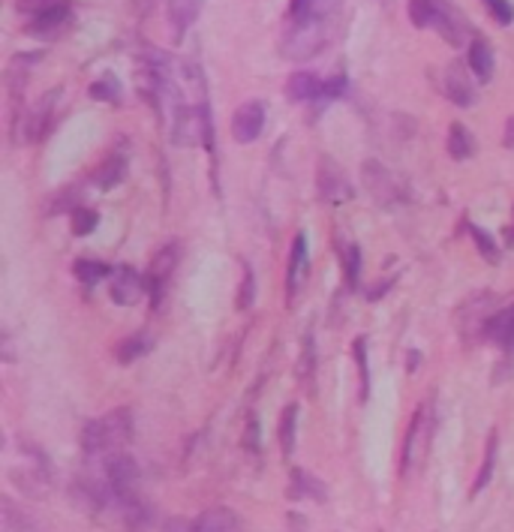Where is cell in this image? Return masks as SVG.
<instances>
[{
	"mask_svg": "<svg viewBox=\"0 0 514 532\" xmlns=\"http://www.w3.org/2000/svg\"><path fill=\"white\" fill-rule=\"evenodd\" d=\"M103 478L121 500H139V493H135V484H139V463H135L130 454H124V451L108 454L103 460Z\"/></svg>",
	"mask_w": 514,
	"mask_h": 532,
	"instance_id": "obj_5",
	"label": "cell"
},
{
	"mask_svg": "<svg viewBox=\"0 0 514 532\" xmlns=\"http://www.w3.org/2000/svg\"><path fill=\"white\" fill-rule=\"evenodd\" d=\"M343 0H313V13L304 22H289L280 36V54L289 60H310L325 51L337 33Z\"/></svg>",
	"mask_w": 514,
	"mask_h": 532,
	"instance_id": "obj_1",
	"label": "cell"
},
{
	"mask_svg": "<svg viewBox=\"0 0 514 532\" xmlns=\"http://www.w3.org/2000/svg\"><path fill=\"white\" fill-rule=\"evenodd\" d=\"M409 18L415 27H433V18H436V0H409Z\"/></svg>",
	"mask_w": 514,
	"mask_h": 532,
	"instance_id": "obj_33",
	"label": "cell"
},
{
	"mask_svg": "<svg viewBox=\"0 0 514 532\" xmlns=\"http://www.w3.org/2000/svg\"><path fill=\"white\" fill-rule=\"evenodd\" d=\"M90 96L103 99V103H121V81H117L112 72L99 76L94 85H90Z\"/></svg>",
	"mask_w": 514,
	"mask_h": 532,
	"instance_id": "obj_31",
	"label": "cell"
},
{
	"mask_svg": "<svg viewBox=\"0 0 514 532\" xmlns=\"http://www.w3.org/2000/svg\"><path fill=\"white\" fill-rule=\"evenodd\" d=\"M262 126H265V103L262 99H250L241 108H234L232 115V139L241 144L256 142L262 135Z\"/></svg>",
	"mask_w": 514,
	"mask_h": 532,
	"instance_id": "obj_7",
	"label": "cell"
},
{
	"mask_svg": "<svg viewBox=\"0 0 514 532\" xmlns=\"http://www.w3.org/2000/svg\"><path fill=\"white\" fill-rule=\"evenodd\" d=\"M72 274H76L85 286H94L99 283L103 277L112 274V268L106 265V261H90V259H78L76 268H72Z\"/></svg>",
	"mask_w": 514,
	"mask_h": 532,
	"instance_id": "obj_30",
	"label": "cell"
},
{
	"mask_svg": "<svg viewBox=\"0 0 514 532\" xmlns=\"http://www.w3.org/2000/svg\"><path fill=\"white\" fill-rule=\"evenodd\" d=\"M243 283L238 286V298H234V307L238 310H250L252 301H256V277H252V268L243 261Z\"/></svg>",
	"mask_w": 514,
	"mask_h": 532,
	"instance_id": "obj_34",
	"label": "cell"
},
{
	"mask_svg": "<svg viewBox=\"0 0 514 532\" xmlns=\"http://www.w3.org/2000/svg\"><path fill=\"white\" fill-rule=\"evenodd\" d=\"M493 307H496V298L491 292H478L469 298V301L460 304V310L454 313V322H457V328H460V334H464L466 343L484 337L487 322H491L496 313Z\"/></svg>",
	"mask_w": 514,
	"mask_h": 532,
	"instance_id": "obj_4",
	"label": "cell"
},
{
	"mask_svg": "<svg viewBox=\"0 0 514 532\" xmlns=\"http://www.w3.org/2000/svg\"><path fill=\"white\" fill-rule=\"evenodd\" d=\"M319 196H322V202H328V205H340L352 198V184L331 157L319 160Z\"/></svg>",
	"mask_w": 514,
	"mask_h": 532,
	"instance_id": "obj_9",
	"label": "cell"
},
{
	"mask_svg": "<svg viewBox=\"0 0 514 532\" xmlns=\"http://www.w3.org/2000/svg\"><path fill=\"white\" fill-rule=\"evenodd\" d=\"M151 346H153L151 334L139 331V334H133V337L121 340V346H117L115 355H117V361H121V364H133L135 358H142L144 352H151Z\"/></svg>",
	"mask_w": 514,
	"mask_h": 532,
	"instance_id": "obj_27",
	"label": "cell"
},
{
	"mask_svg": "<svg viewBox=\"0 0 514 532\" xmlns=\"http://www.w3.org/2000/svg\"><path fill=\"white\" fill-rule=\"evenodd\" d=\"M243 442H247L250 451H259V424H256V418L247 421V436H243Z\"/></svg>",
	"mask_w": 514,
	"mask_h": 532,
	"instance_id": "obj_42",
	"label": "cell"
},
{
	"mask_svg": "<svg viewBox=\"0 0 514 532\" xmlns=\"http://www.w3.org/2000/svg\"><path fill=\"white\" fill-rule=\"evenodd\" d=\"M133 442V415L130 409H112L103 418L90 421L81 430V448L90 457H108L117 454L124 445Z\"/></svg>",
	"mask_w": 514,
	"mask_h": 532,
	"instance_id": "obj_2",
	"label": "cell"
},
{
	"mask_svg": "<svg viewBox=\"0 0 514 532\" xmlns=\"http://www.w3.org/2000/svg\"><path fill=\"white\" fill-rule=\"evenodd\" d=\"M205 0H169V24L175 31V42H180L187 36V31L193 27V22L202 13Z\"/></svg>",
	"mask_w": 514,
	"mask_h": 532,
	"instance_id": "obj_18",
	"label": "cell"
},
{
	"mask_svg": "<svg viewBox=\"0 0 514 532\" xmlns=\"http://www.w3.org/2000/svg\"><path fill=\"white\" fill-rule=\"evenodd\" d=\"M505 247H514V225L509 232H505Z\"/></svg>",
	"mask_w": 514,
	"mask_h": 532,
	"instance_id": "obj_45",
	"label": "cell"
},
{
	"mask_svg": "<svg viewBox=\"0 0 514 532\" xmlns=\"http://www.w3.org/2000/svg\"><path fill=\"white\" fill-rule=\"evenodd\" d=\"M313 376H316V340H313V334H307L304 346H301V358H298V379H301V388L307 394L313 391Z\"/></svg>",
	"mask_w": 514,
	"mask_h": 532,
	"instance_id": "obj_26",
	"label": "cell"
},
{
	"mask_svg": "<svg viewBox=\"0 0 514 532\" xmlns=\"http://www.w3.org/2000/svg\"><path fill=\"white\" fill-rule=\"evenodd\" d=\"M295 424H298V406L289 403L283 409V418H280V448H283L286 460L295 454Z\"/></svg>",
	"mask_w": 514,
	"mask_h": 532,
	"instance_id": "obj_28",
	"label": "cell"
},
{
	"mask_svg": "<svg viewBox=\"0 0 514 532\" xmlns=\"http://www.w3.org/2000/svg\"><path fill=\"white\" fill-rule=\"evenodd\" d=\"M433 442V421H430V406L421 403L412 415V424L406 430L403 442V475H415L424 463Z\"/></svg>",
	"mask_w": 514,
	"mask_h": 532,
	"instance_id": "obj_3",
	"label": "cell"
},
{
	"mask_svg": "<svg viewBox=\"0 0 514 532\" xmlns=\"http://www.w3.org/2000/svg\"><path fill=\"white\" fill-rule=\"evenodd\" d=\"M69 216H72V234H78V238H85V234H90L99 225V214L90 211V207H76Z\"/></svg>",
	"mask_w": 514,
	"mask_h": 532,
	"instance_id": "obj_35",
	"label": "cell"
},
{
	"mask_svg": "<svg viewBox=\"0 0 514 532\" xmlns=\"http://www.w3.org/2000/svg\"><path fill=\"white\" fill-rule=\"evenodd\" d=\"M286 96L292 103H310V99H325V81L316 72H295L286 81Z\"/></svg>",
	"mask_w": 514,
	"mask_h": 532,
	"instance_id": "obj_14",
	"label": "cell"
},
{
	"mask_svg": "<svg viewBox=\"0 0 514 532\" xmlns=\"http://www.w3.org/2000/svg\"><path fill=\"white\" fill-rule=\"evenodd\" d=\"M148 292V280L130 265H121L115 271V283H112V301L121 307H133L142 301V295Z\"/></svg>",
	"mask_w": 514,
	"mask_h": 532,
	"instance_id": "obj_10",
	"label": "cell"
},
{
	"mask_svg": "<svg viewBox=\"0 0 514 532\" xmlns=\"http://www.w3.org/2000/svg\"><path fill=\"white\" fill-rule=\"evenodd\" d=\"M0 527H4V532H40L36 529V523L27 518L9 496L0 500Z\"/></svg>",
	"mask_w": 514,
	"mask_h": 532,
	"instance_id": "obj_22",
	"label": "cell"
},
{
	"mask_svg": "<svg viewBox=\"0 0 514 532\" xmlns=\"http://www.w3.org/2000/svg\"><path fill=\"white\" fill-rule=\"evenodd\" d=\"M238 518L232 514V509H207L189 523V532H234Z\"/></svg>",
	"mask_w": 514,
	"mask_h": 532,
	"instance_id": "obj_21",
	"label": "cell"
},
{
	"mask_svg": "<svg viewBox=\"0 0 514 532\" xmlns=\"http://www.w3.org/2000/svg\"><path fill=\"white\" fill-rule=\"evenodd\" d=\"M307 277V238L304 232L295 234L292 252H289V268H286V289H289V301H295L298 289H301Z\"/></svg>",
	"mask_w": 514,
	"mask_h": 532,
	"instance_id": "obj_15",
	"label": "cell"
},
{
	"mask_svg": "<svg viewBox=\"0 0 514 532\" xmlns=\"http://www.w3.org/2000/svg\"><path fill=\"white\" fill-rule=\"evenodd\" d=\"M361 175H364L367 193L373 196L379 205H391L394 202L397 187H394V180H391V175H388V169L382 166V162L367 160L364 166H361Z\"/></svg>",
	"mask_w": 514,
	"mask_h": 532,
	"instance_id": "obj_12",
	"label": "cell"
},
{
	"mask_svg": "<svg viewBox=\"0 0 514 532\" xmlns=\"http://www.w3.org/2000/svg\"><path fill=\"white\" fill-rule=\"evenodd\" d=\"M178 256H180L178 241H169L166 247H162V250L157 252V256L151 259L148 277H144V280H148V292H151V304H153V307L160 304L162 289H166L171 271H175V265H178Z\"/></svg>",
	"mask_w": 514,
	"mask_h": 532,
	"instance_id": "obj_8",
	"label": "cell"
},
{
	"mask_svg": "<svg viewBox=\"0 0 514 532\" xmlns=\"http://www.w3.org/2000/svg\"><path fill=\"white\" fill-rule=\"evenodd\" d=\"M124 178H126V157L124 153H112V157H108L94 175L99 189H115Z\"/></svg>",
	"mask_w": 514,
	"mask_h": 532,
	"instance_id": "obj_24",
	"label": "cell"
},
{
	"mask_svg": "<svg viewBox=\"0 0 514 532\" xmlns=\"http://www.w3.org/2000/svg\"><path fill=\"white\" fill-rule=\"evenodd\" d=\"M63 90L54 87L49 90V94H42L40 99H36V105L31 108V112L24 115V126H22V142H40L45 133H49L51 126V115L54 108H58V99H60Z\"/></svg>",
	"mask_w": 514,
	"mask_h": 532,
	"instance_id": "obj_6",
	"label": "cell"
},
{
	"mask_svg": "<svg viewBox=\"0 0 514 532\" xmlns=\"http://www.w3.org/2000/svg\"><path fill=\"white\" fill-rule=\"evenodd\" d=\"M493 466H496V430L487 436V451H484V463H482V472L475 475V484H473V496L482 493L487 484H491V475H493Z\"/></svg>",
	"mask_w": 514,
	"mask_h": 532,
	"instance_id": "obj_32",
	"label": "cell"
},
{
	"mask_svg": "<svg viewBox=\"0 0 514 532\" xmlns=\"http://www.w3.org/2000/svg\"><path fill=\"white\" fill-rule=\"evenodd\" d=\"M133 9H135V15H148L151 9H153V0H133Z\"/></svg>",
	"mask_w": 514,
	"mask_h": 532,
	"instance_id": "obj_44",
	"label": "cell"
},
{
	"mask_svg": "<svg viewBox=\"0 0 514 532\" xmlns=\"http://www.w3.org/2000/svg\"><path fill=\"white\" fill-rule=\"evenodd\" d=\"M69 6L67 9H58V13H49V15H40V18H31V24L24 27L31 36H58L63 33V27L69 24Z\"/></svg>",
	"mask_w": 514,
	"mask_h": 532,
	"instance_id": "obj_23",
	"label": "cell"
},
{
	"mask_svg": "<svg viewBox=\"0 0 514 532\" xmlns=\"http://www.w3.org/2000/svg\"><path fill=\"white\" fill-rule=\"evenodd\" d=\"M484 340L496 343V346H502L509 355H514V304L493 313V319L487 322Z\"/></svg>",
	"mask_w": 514,
	"mask_h": 532,
	"instance_id": "obj_16",
	"label": "cell"
},
{
	"mask_svg": "<svg viewBox=\"0 0 514 532\" xmlns=\"http://www.w3.org/2000/svg\"><path fill=\"white\" fill-rule=\"evenodd\" d=\"M445 94L454 105L460 108H469L475 105V87L473 81L466 76V67L460 60H451L448 69H445Z\"/></svg>",
	"mask_w": 514,
	"mask_h": 532,
	"instance_id": "obj_13",
	"label": "cell"
},
{
	"mask_svg": "<svg viewBox=\"0 0 514 532\" xmlns=\"http://www.w3.org/2000/svg\"><path fill=\"white\" fill-rule=\"evenodd\" d=\"M469 69H473V76L482 81V85H487V81L493 78V49L482 36H475V40L469 42Z\"/></svg>",
	"mask_w": 514,
	"mask_h": 532,
	"instance_id": "obj_20",
	"label": "cell"
},
{
	"mask_svg": "<svg viewBox=\"0 0 514 532\" xmlns=\"http://www.w3.org/2000/svg\"><path fill=\"white\" fill-rule=\"evenodd\" d=\"M448 153L454 160H469L475 153V139H473V133L466 130L464 124H451L448 126Z\"/></svg>",
	"mask_w": 514,
	"mask_h": 532,
	"instance_id": "obj_25",
	"label": "cell"
},
{
	"mask_svg": "<svg viewBox=\"0 0 514 532\" xmlns=\"http://www.w3.org/2000/svg\"><path fill=\"white\" fill-rule=\"evenodd\" d=\"M9 478H13V484L24 496H31V500H45V496L51 493V475H49V469H45V463L9 469Z\"/></svg>",
	"mask_w": 514,
	"mask_h": 532,
	"instance_id": "obj_11",
	"label": "cell"
},
{
	"mask_svg": "<svg viewBox=\"0 0 514 532\" xmlns=\"http://www.w3.org/2000/svg\"><path fill=\"white\" fill-rule=\"evenodd\" d=\"M487 13H491L500 24H511L514 22V6L511 0H484Z\"/></svg>",
	"mask_w": 514,
	"mask_h": 532,
	"instance_id": "obj_39",
	"label": "cell"
},
{
	"mask_svg": "<svg viewBox=\"0 0 514 532\" xmlns=\"http://www.w3.org/2000/svg\"><path fill=\"white\" fill-rule=\"evenodd\" d=\"M355 364H358V376H361V400L370 397V370H367V337L355 340Z\"/></svg>",
	"mask_w": 514,
	"mask_h": 532,
	"instance_id": "obj_36",
	"label": "cell"
},
{
	"mask_svg": "<svg viewBox=\"0 0 514 532\" xmlns=\"http://www.w3.org/2000/svg\"><path fill=\"white\" fill-rule=\"evenodd\" d=\"M502 144H505V148H509V151H514V117H509V124H505Z\"/></svg>",
	"mask_w": 514,
	"mask_h": 532,
	"instance_id": "obj_43",
	"label": "cell"
},
{
	"mask_svg": "<svg viewBox=\"0 0 514 532\" xmlns=\"http://www.w3.org/2000/svg\"><path fill=\"white\" fill-rule=\"evenodd\" d=\"M69 0H15V9L22 15H31V18H40V15H49V13H58V9H67Z\"/></svg>",
	"mask_w": 514,
	"mask_h": 532,
	"instance_id": "obj_29",
	"label": "cell"
},
{
	"mask_svg": "<svg viewBox=\"0 0 514 532\" xmlns=\"http://www.w3.org/2000/svg\"><path fill=\"white\" fill-rule=\"evenodd\" d=\"M313 13V0H292L289 4V22H304Z\"/></svg>",
	"mask_w": 514,
	"mask_h": 532,
	"instance_id": "obj_41",
	"label": "cell"
},
{
	"mask_svg": "<svg viewBox=\"0 0 514 532\" xmlns=\"http://www.w3.org/2000/svg\"><path fill=\"white\" fill-rule=\"evenodd\" d=\"M76 202H78V187H69V189H60L58 196H54V202L49 205V214H60V211H76Z\"/></svg>",
	"mask_w": 514,
	"mask_h": 532,
	"instance_id": "obj_38",
	"label": "cell"
},
{
	"mask_svg": "<svg viewBox=\"0 0 514 532\" xmlns=\"http://www.w3.org/2000/svg\"><path fill=\"white\" fill-rule=\"evenodd\" d=\"M433 27H436V33L448 45H464L466 42V22L451 6L439 4V0H436V18H433Z\"/></svg>",
	"mask_w": 514,
	"mask_h": 532,
	"instance_id": "obj_17",
	"label": "cell"
},
{
	"mask_svg": "<svg viewBox=\"0 0 514 532\" xmlns=\"http://www.w3.org/2000/svg\"><path fill=\"white\" fill-rule=\"evenodd\" d=\"M473 238H475L478 252H482V256H484L487 261H496V259H500V250H496V243L491 241V234L482 232V229H475V225H473Z\"/></svg>",
	"mask_w": 514,
	"mask_h": 532,
	"instance_id": "obj_40",
	"label": "cell"
},
{
	"mask_svg": "<svg viewBox=\"0 0 514 532\" xmlns=\"http://www.w3.org/2000/svg\"><path fill=\"white\" fill-rule=\"evenodd\" d=\"M286 493L292 496V500H316V502L328 500L325 484L316 475L304 472V469H292V478H289V491Z\"/></svg>",
	"mask_w": 514,
	"mask_h": 532,
	"instance_id": "obj_19",
	"label": "cell"
},
{
	"mask_svg": "<svg viewBox=\"0 0 514 532\" xmlns=\"http://www.w3.org/2000/svg\"><path fill=\"white\" fill-rule=\"evenodd\" d=\"M343 268H346V283L349 289L358 286V271H361V250L358 243H346L343 247Z\"/></svg>",
	"mask_w": 514,
	"mask_h": 532,
	"instance_id": "obj_37",
	"label": "cell"
}]
</instances>
